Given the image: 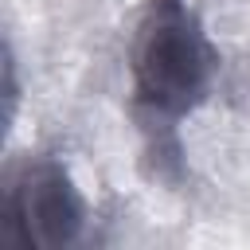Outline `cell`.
Returning <instances> with one entry per match:
<instances>
[{"label": "cell", "mask_w": 250, "mask_h": 250, "mask_svg": "<svg viewBox=\"0 0 250 250\" xmlns=\"http://www.w3.org/2000/svg\"><path fill=\"white\" fill-rule=\"evenodd\" d=\"M215 70L219 51L188 0H148L141 8L129 43V82L156 156L160 145L176 148V125L207 102Z\"/></svg>", "instance_id": "cell-1"}, {"label": "cell", "mask_w": 250, "mask_h": 250, "mask_svg": "<svg viewBox=\"0 0 250 250\" xmlns=\"http://www.w3.org/2000/svg\"><path fill=\"white\" fill-rule=\"evenodd\" d=\"M4 227L8 242L23 250H55L78 242L86 227V203L70 172L51 160H27L4 188Z\"/></svg>", "instance_id": "cell-2"}]
</instances>
